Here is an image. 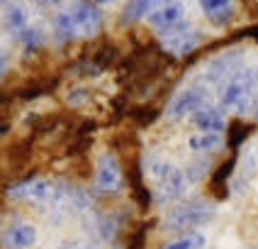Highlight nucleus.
<instances>
[{"mask_svg": "<svg viewBox=\"0 0 258 249\" xmlns=\"http://www.w3.org/2000/svg\"><path fill=\"white\" fill-rule=\"evenodd\" d=\"M256 90H258V69L241 66L231 78H227L222 83L219 108L224 113H234V115H248Z\"/></svg>", "mask_w": 258, "mask_h": 249, "instance_id": "2", "label": "nucleus"}, {"mask_svg": "<svg viewBox=\"0 0 258 249\" xmlns=\"http://www.w3.org/2000/svg\"><path fill=\"white\" fill-rule=\"evenodd\" d=\"M146 22L158 32H166V29L185 22V5L180 0H158L146 15Z\"/></svg>", "mask_w": 258, "mask_h": 249, "instance_id": "9", "label": "nucleus"}, {"mask_svg": "<svg viewBox=\"0 0 258 249\" xmlns=\"http://www.w3.org/2000/svg\"><path fill=\"white\" fill-rule=\"evenodd\" d=\"M156 3L158 0H127V5L122 10V25H134V22L144 20Z\"/></svg>", "mask_w": 258, "mask_h": 249, "instance_id": "17", "label": "nucleus"}, {"mask_svg": "<svg viewBox=\"0 0 258 249\" xmlns=\"http://www.w3.org/2000/svg\"><path fill=\"white\" fill-rule=\"evenodd\" d=\"M256 39H258V29H256Z\"/></svg>", "mask_w": 258, "mask_h": 249, "instance_id": "32", "label": "nucleus"}, {"mask_svg": "<svg viewBox=\"0 0 258 249\" xmlns=\"http://www.w3.org/2000/svg\"><path fill=\"white\" fill-rule=\"evenodd\" d=\"M231 15H234V10L229 8H224V10H217V13H210V22L212 25H217V27H222V25H227L231 20Z\"/></svg>", "mask_w": 258, "mask_h": 249, "instance_id": "22", "label": "nucleus"}, {"mask_svg": "<svg viewBox=\"0 0 258 249\" xmlns=\"http://www.w3.org/2000/svg\"><path fill=\"white\" fill-rule=\"evenodd\" d=\"M37 3H42V5H56V3H61V0H37Z\"/></svg>", "mask_w": 258, "mask_h": 249, "instance_id": "29", "label": "nucleus"}, {"mask_svg": "<svg viewBox=\"0 0 258 249\" xmlns=\"http://www.w3.org/2000/svg\"><path fill=\"white\" fill-rule=\"evenodd\" d=\"M51 29H54V39H56L58 44H69V42H73V39L78 37L76 25H73V20H71V15H69V10H63V13H58L56 17H54Z\"/></svg>", "mask_w": 258, "mask_h": 249, "instance_id": "15", "label": "nucleus"}, {"mask_svg": "<svg viewBox=\"0 0 258 249\" xmlns=\"http://www.w3.org/2000/svg\"><path fill=\"white\" fill-rule=\"evenodd\" d=\"M0 242L5 249H32L37 244V227L22 220L10 222L0 234Z\"/></svg>", "mask_w": 258, "mask_h": 249, "instance_id": "11", "label": "nucleus"}, {"mask_svg": "<svg viewBox=\"0 0 258 249\" xmlns=\"http://www.w3.org/2000/svg\"><path fill=\"white\" fill-rule=\"evenodd\" d=\"M146 247V230H137V234H132L129 239V249H144Z\"/></svg>", "mask_w": 258, "mask_h": 249, "instance_id": "24", "label": "nucleus"}, {"mask_svg": "<svg viewBox=\"0 0 258 249\" xmlns=\"http://www.w3.org/2000/svg\"><path fill=\"white\" fill-rule=\"evenodd\" d=\"M222 134L224 132H195V134H190L187 146L195 154H212L215 149H219V146L224 144V137Z\"/></svg>", "mask_w": 258, "mask_h": 249, "instance_id": "13", "label": "nucleus"}, {"mask_svg": "<svg viewBox=\"0 0 258 249\" xmlns=\"http://www.w3.org/2000/svg\"><path fill=\"white\" fill-rule=\"evenodd\" d=\"M253 169H256V152L248 149L241 157V161L236 164V169H234V190L236 193H244L248 181L253 178Z\"/></svg>", "mask_w": 258, "mask_h": 249, "instance_id": "14", "label": "nucleus"}, {"mask_svg": "<svg viewBox=\"0 0 258 249\" xmlns=\"http://www.w3.org/2000/svg\"><path fill=\"white\" fill-rule=\"evenodd\" d=\"M90 3H95V5H112L115 0H90Z\"/></svg>", "mask_w": 258, "mask_h": 249, "instance_id": "28", "label": "nucleus"}, {"mask_svg": "<svg viewBox=\"0 0 258 249\" xmlns=\"http://www.w3.org/2000/svg\"><path fill=\"white\" fill-rule=\"evenodd\" d=\"M107 249H119V247H107Z\"/></svg>", "mask_w": 258, "mask_h": 249, "instance_id": "31", "label": "nucleus"}, {"mask_svg": "<svg viewBox=\"0 0 258 249\" xmlns=\"http://www.w3.org/2000/svg\"><path fill=\"white\" fill-rule=\"evenodd\" d=\"M239 69H241V52H224V54H219L210 61L202 78H205L207 86H222Z\"/></svg>", "mask_w": 258, "mask_h": 249, "instance_id": "10", "label": "nucleus"}, {"mask_svg": "<svg viewBox=\"0 0 258 249\" xmlns=\"http://www.w3.org/2000/svg\"><path fill=\"white\" fill-rule=\"evenodd\" d=\"M93 188L98 195H119L124 188V169L115 152H102L95 164Z\"/></svg>", "mask_w": 258, "mask_h": 249, "instance_id": "5", "label": "nucleus"}, {"mask_svg": "<svg viewBox=\"0 0 258 249\" xmlns=\"http://www.w3.org/2000/svg\"><path fill=\"white\" fill-rule=\"evenodd\" d=\"M215 218V203L207 198H185L171 205V210L163 215L161 227L166 232L183 234V232H195L205 227L207 222Z\"/></svg>", "mask_w": 258, "mask_h": 249, "instance_id": "1", "label": "nucleus"}, {"mask_svg": "<svg viewBox=\"0 0 258 249\" xmlns=\"http://www.w3.org/2000/svg\"><path fill=\"white\" fill-rule=\"evenodd\" d=\"M20 39H22V46L27 49V52H34V49H39L44 44V29L39 27V25H27V27L22 29L20 34H17Z\"/></svg>", "mask_w": 258, "mask_h": 249, "instance_id": "21", "label": "nucleus"}, {"mask_svg": "<svg viewBox=\"0 0 258 249\" xmlns=\"http://www.w3.org/2000/svg\"><path fill=\"white\" fill-rule=\"evenodd\" d=\"M207 103V88L205 86H190L183 88L173 95V101L168 103L166 108V117L168 120H183V117H190L200 105Z\"/></svg>", "mask_w": 258, "mask_h": 249, "instance_id": "8", "label": "nucleus"}, {"mask_svg": "<svg viewBox=\"0 0 258 249\" xmlns=\"http://www.w3.org/2000/svg\"><path fill=\"white\" fill-rule=\"evenodd\" d=\"M251 113H253L258 120V90H256V95H253V103H251Z\"/></svg>", "mask_w": 258, "mask_h": 249, "instance_id": "26", "label": "nucleus"}, {"mask_svg": "<svg viewBox=\"0 0 258 249\" xmlns=\"http://www.w3.org/2000/svg\"><path fill=\"white\" fill-rule=\"evenodd\" d=\"M0 5H10V0H0Z\"/></svg>", "mask_w": 258, "mask_h": 249, "instance_id": "30", "label": "nucleus"}, {"mask_svg": "<svg viewBox=\"0 0 258 249\" xmlns=\"http://www.w3.org/2000/svg\"><path fill=\"white\" fill-rule=\"evenodd\" d=\"M119 232V222L115 215H95V234L102 242H112Z\"/></svg>", "mask_w": 258, "mask_h": 249, "instance_id": "19", "label": "nucleus"}, {"mask_svg": "<svg viewBox=\"0 0 258 249\" xmlns=\"http://www.w3.org/2000/svg\"><path fill=\"white\" fill-rule=\"evenodd\" d=\"M56 249H86V247H81V244H76V242H69V244H61V247Z\"/></svg>", "mask_w": 258, "mask_h": 249, "instance_id": "27", "label": "nucleus"}, {"mask_svg": "<svg viewBox=\"0 0 258 249\" xmlns=\"http://www.w3.org/2000/svg\"><path fill=\"white\" fill-rule=\"evenodd\" d=\"M10 71V52L0 49V81L5 78V73Z\"/></svg>", "mask_w": 258, "mask_h": 249, "instance_id": "25", "label": "nucleus"}, {"mask_svg": "<svg viewBox=\"0 0 258 249\" xmlns=\"http://www.w3.org/2000/svg\"><path fill=\"white\" fill-rule=\"evenodd\" d=\"M190 122L200 132H224L227 130V115H224V110H222L219 105H210V103L200 105V108L190 115Z\"/></svg>", "mask_w": 258, "mask_h": 249, "instance_id": "12", "label": "nucleus"}, {"mask_svg": "<svg viewBox=\"0 0 258 249\" xmlns=\"http://www.w3.org/2000/svg\"><path fill=\"white\" fill-rule=\"evenodd\" d=\"M163 249H207V237L202 232H183L173 237L171 242H166Z\"/></svg>", "mask_w": 258, "mask_h": 249, "instance_id": "18", "label": "nucleus"}, {"mask_svg": "<svg viewBox=\"0 0 258 249\" xmlns=\"http://www.w3.org/2000/svg\"><path fill=\"white\" fill-rule=\"evenodd\" d=\"M58 183L51 181V178H44V176H34V178H25L20 183H15L8 188V195L13 201H20V203H29L37 205V208H49L56 198Z\"/></svg>", "mask_w": 258, "mask_h": 249, "instance_id": "4", "label": "nucleus"}, {"mask_svg": "<svg viewBox=\"0 0 258 249\" xmlns=\"http://www.w3.org/2000/svg\"><path fill=\"white\" fill-rule=\"evenodd\" d=\"M29 25V15H27V8L22 5V3H13V5H8V10H5V29L8 32H13L15 37L22 32V29Z\"/></svg>", "mask_w": 258, "mask_h": 249, "instance_id": "16", "label": "nucleus"}, {"mask_svg": "<svg viewBox=\"0 0 258 249\" xmlns=\"http://www.w3.org/2000/svg\"><path fill=\"white\" fill-rule=\"evenodd\" d=\"M202 42H205V34L187 22H180L175 27L161 32V46L173 57H187L198 46H202Z\"/></svg>", "mask_w": 258, "mask_h": 249, "instance_id": "6", "label": "nucleus"}, {"mask_svg": "<svg viewBox=\"0 0 258 249\" xmlns=\"http://www.w3.org/2000/svg\"><path fill=\"white\" fill-rule=\"evenodd\" d=\"M202 10L210 15V13H217V10H224V8H229L231 0H200Z\"/></svg>", "mask_w": 258, "mask_h": 249, "instance_id": "23", "label": "nucleus"}, {"mask_svg": "<svg viewBox=\"0 0 258 249\" xmlns=\"http://www.w3.org/2000/svg\"><path fill=\"white\" fill-rule=\"evenodd\" d=\"M149 178H151V201L156 205H173L183 201L187 188L185 171L166 159H151L149 164Z\"/></svg>", "mask_w": 258, "mask_h": 249, "instance_id": "3", "label": "nucleus"}, {"mask_svg": "<svg viewBox=\"0 0 258 249\" xmlns=\"http://www.w3.org/2000/svg\"><path fill=\"white\" fill-rule=\"evenodd\" d=\"M69 15H71L73 25H76L78 37H95V34H100L102 29L100 5H95L90 0H71Z\"/></svg>", "mask_w": 258, "mask_h": 249, "instance_id": "7", "label": "nucleus"}, {"mask_svg": "<svg viewBox=\"0 0 258 249\" xmlns=\"http://www.w3.org/2000/svg\"><path fill=\"white\" fill-rule=\"evenodd\" d=\"M210 169H212V161L207 159V154H205L202 159H192L185 169V181L198 186V183H202V181L210 176Z\"/></svg>", "mask_w": 258, "mask_h": 249, "instance_id": "20", "label": "nucleus"}]
</instances>
